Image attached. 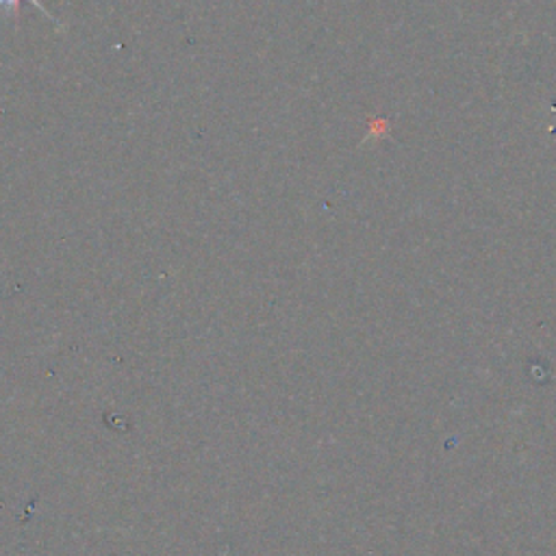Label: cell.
Wrapping results in <instances>:
<instances>
[{"label": "cell", "instance_id": "1", "mask_svg": "<svg viewBox=\"0 0 556 556\" xmlns=\"http://www.w3.org/2000/svg\"><path fill=\"white\" fill-rule=\"evenodd\" d=\"M29 3H31V5H35V7H37V9H40L44 15H48V18H53V15H51V14H48V11H46V9H44V5L40 3V0H29ZM0 5H7V7H11V9H14V7H15V5H20V0H0Z\"/></svg>", "mask_w": 556, "mask_h": 556}]
</instances>
